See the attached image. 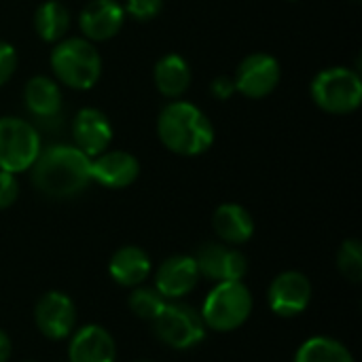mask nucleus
Instances as JSON below:
<instances>
[{
    "instance_id": "4",
    "label": "nucleus",
    "mask_w": 362,
    "mask_h": 362,
    "mask_svg": "<svg viewBox=\"0 0 362 362\" xmlns=\"http://www.w3.org/2000/svg\"><path fill=\"white\" fill-rule=\"evenodd\" d=\"M252 308L255 299L250 288L242 280H231L214 284V288L204 299L199 314L206 329L216 333H231L250 318Z\"/></svg>"
},
{
    "instance_id": "1",
    "label": "nucleus",
    "mask_w": 362,
    "mask_h": 362,
    "mask_svg": "<svg viewBox=\"0 0 362 362\" xmlns=\"http://www.w3.org/2000/svg\"><path fill=\"white\" fill-rule=\"evenodd\" d=\"M91 159L76 146L57 144L40 151L32 163V185L51 199H70L91 182Z\"/></svg>"
},
{
    "instance_id": "20",
    "label": "nucleus",
    "mask_w": 362,
    "mask_h": 362,
    "mask_svg": "<svg viewBox=\"0 0 362 362\" xmlns=\"http://www.w3.org/2000/svg\"><path fill=\"white\" fill-rule=\"evenodd\" d=\"M155 85L161 95L178 98L191 85V68L187 59L178 53H168L155 64Z\"/></svg>"
},
{
    "instance_id": "15",
    "label": "nucleus",
    "mask_w": 362,
    "mask_h": 362,
    "mask_svg": "<svg viewBox=\"0 0 362 362\" xmlns=\"http://www.w3.org/2000/svg\"><path fill=\"white\" fill-rule=\"evenodd\" d=\"M123 21L125 11L117 0H89L78 15V28L87 40H108L117 36Z\"/></svg>"
},
{
    "instance_id": "24",
    "label": "nucleus",
    "mask_w": 362,
    "mask_h": 362,
    "mask_svg": "<svg viewBox=\"0 0 362 362\" xmlns=\"http://www.w3.org/2000/svg\"><path fill=\"white\" fill-rule=\"evenodd\" d=\"M337 267L339 274L350 280L352 284H358L362 280V244L361 240L350 238L341 244L337 252Z\"/></svg>"
},
{
    "instance_id": "6",
    "label": "nucleus",
    "mask_w": 362,
    "mask_h": 362,
    "mask_svg": "<svg viewBox=\"0 0 362 362\" xmlns=\"http://www.w3.org/2000/svg\"><path fill=\"white\" fill-rule=\"evenodd\" d=\"M157 339L172 350H191L206 337L202 314L180 301H168L163 312L151 322Z\"/></svg>"
},
{
    "instance_id": "19",
    "label": "nucleus",
    "mask_w": 362,
    "mask_h": 362,
    "mask_svg": "<svg viewBox=\"0 0 362 362\" xmlns=\"http://www.w3.org/2000/svg\"><path fill=\"white\" fill-rule=\"evenodd\" d=\"M23 102L28 110L38 119H55L62 108V91L49 76H34L23 89Z\"/></svg>"
},
{
    "instance_id": "14",
    "label": "nucleus",
    "mask_w": 362,
    "mask_h": 362,
    "mask_svg": "<svg viewBox=\"0 0 362 362\" xmlns=\"http://www.w3.org/2000/svg\"><path fill=\"white\" fill-rule=\"evenodd\" d=\"M72 138H74V146L91 159L108 151V144L112 140V125L102 110L81 108L74 115Z\"/></svg>"
},
{
    "instance_id": "27",
    "label": "nucleus",
    "mask_w": 362,
    "mask_h": 362,
    "mask_svg": "<svg viewBox=\"0 0 362 362\" xmlns=\"http://www.w3.org/2000/svg\"><path fill=\"white\" fill-rule=\"evenodd\" d=\"M17 68V51L13 45L0 40V87L13 76Z\"/></svg>"
},
{
    "instance_id": "31",
    "label": "nucleus",
    "mask_w": 362,
    "mask_h": 362,
    "mask_svg": "<svg viewBox=\"0 0 362 362\" xmlns=\"http://www.w3.org/2000/svg\"><path fill=\"white\" fill-rule=\"evenodd\" d=\"M291 2H295V0H291Z\"/></svg>"
},
{
    "instance_id": "18",
    "label": "nucleus",
    "mask_w": 362,
    "mask_h": 362,
    "mask_svg": "<svg viewBox=\"0 0 362 362\" xmlns=\"http://www.w3.org/2000/svg\"><path fill=\"white\" fill-rule=\"evenodd\" d=\"M108 272L117 284L127 286V288H136V286L144 284V280H148V276L153 272V263H151V257L142 248L121 246L110 257Z\"/></svg>"
},
{
    "instance_id": "13",
    "label": "nucleus",
    "mask_w": 362,
    "mask_h": 362,
    "mask_svg": "<svg viewBox=\"0 0 362 362\" xmlns=\"http://www.w3.org/2000/svg\"><path fill=\"white\" fill-rule=\"evenodd\" d=\"M91 180L106 189H125L140 176V163L132 153L104 151L91 157Z\"/></svg>"
},
{
    "instance_id": "10",
    "label": "nucleus",
    "mask_w": 362,
    "mask_h": 362,
    "mask_svg": "<svg viewBox=\"0 0 362 362\" xmlns=\"http://www.w3.org/2000/svg\"><path fill=\"white\" fill-rule=\"evenodd\" d=\"M280 62L269 53H250L244 57L235 70V91L246 98L259 100L269 95L280 83Z\"/></svg>"
},
{
    "instance_id": "7",
    "label": "nucleus",
    "mask_w": 362,
    "mask_h": 362,
    "mask_svg": "<svg viewBox=\"0 0 362 362\" xmlns=\"http://www.w3.org/2000/svg\"><path fill=\"white\" fill-rule=\"evenodd\" d=\"M40 153L38 129L19 117H0V170L19 174L30 170Z\"/></svg>"
},
{
    "instance_id": "8",
    "label": "nucleus",
    "mask_w": 362,
    "mask_h": 362,
    "mask_svg": "<svg viewBox=\"0 0 362 362\" xmlns=\"http://www.w3.org/2000/svg\"><path fill=\"white\" fill-rule=\"evenodd\" d=\"M312 282L301 272L278 274L267 288V305L280 318H295L312 303Z\"/></svg>"
},
{
    "instance_id": "11",
    "label": "nucleus",
    "mask_w": 362,
    "mask_h": 362,
    "mask_svg": "<svg viewBox=\"0 0 362 362\" xmlns=\"http://www.w3.org/2000/svg\"><path fill=\"white\" fill-rule=\"evenodd\" d=\"M36 329L53 341L66 339L74 333L76 327V308L66 293L49 291L45 293L34 308Z\"/></svg>"
},
{
    "instance_id": "30",
    "label": "nucleus",
    "mask_w": 362,
    "mask_h": 362,
    "mask_svg": "<svg viewBox=\"0 0 362 362\" xmlns=\"http://www.w3.org/2000/svg\"><path fill=\"white\" fill-rule=\"evenodd\" d=\"M25 362H34V361H25Z\"/></svg>"
},
{
    "instance_id": "12",
    "label": "nucleus",
    "mask_w": 362,
    "mask_h": 362,
    "mask_svg": "<svg viewBox=\"0 0 362 362\" xmlns=\"http://www.w3.org/2000/svg\"><path fill=\"white\" fill-rule=\"evenodd\" d=\"M199 278L202 276L197 272V265H195L193 257L174 255V257H168L159 265V269L155 274V288L163 295V299L180 301L189 293H193Z\"/></svg>"
},
{
    "instance_id": "2",
    "label": "nucleus",
    "mask_w": 362,
    "mask_h": 362,
    "mask_svg": "<svg viewBox=\"0 0 362 362\" xmlns=\"http://www.w3.org/2000/svg\"><path fill=\"white\" fill-rule=\"evenodd\" d=\"M157 134L163 146L182 157H197L214 142V127L208 115L191 102H170L157 119Z\"/></svg>"
},
{
    "instance_id": "16",
    "label": "nucleus",
    "mask_w": 362,
    "mask_h": 362,
    "mask_svg": "<svg viewBox=\"0 0 362 362\" xmlns=\"http://www.w3.org/2000/svg\"><path fill=\"white\" fill-rule=\"evenodd\" d=\"M115 337L100 325H87L70 335L68 362H115Z\"/></svg>"
},
{
    "instance_id": "28",
    "label": "nucleus",
    "mask_w": 362,
    "mask_h": 362,
    "mask_svg": "<svg viewBox=\"0 0 362 362\" xmlns=\"http://www.w3.org/2000/svg\"><path fill=\"white\" fill-rule=\"evenodd\" d=\"M210 91H212L214 98L227 100V98H231V93L235 91V83H233L231 76H218V78H214V83L210 85Z\"/></svg>"
},
{
    "instance_id": "5",
    "label": "nucleus",
    "mask_w": 362,
    "mask_h": 362,
    "mask_svg": "<svg viewBox=\"0 0 362 362\" xmlns=\"http://www.w3.org/2000/svg\"><path fill=\"white\" fill-rule=\"evenodd\" d=\"M312 98L325 112L348 115L354 112L362 102V81L358 72L333 66L318 72L312 81Z\"/></svg>"
},
{
    "instance_id": "9",
    "label": "nucleus",
    "mask_w": 362,
    "mask_h": 362,
    "mask_svg": "<svg viewBox=\"0 0 362 362\" xmlns=\"http://www.w3.org/2000/svg\"><path fill=\"white\" fill-rule=\"evenodd\" d=\"M195 265L202 278L212 282L244 280L248 274V261L244 252L223 242H206L195 252Z\"/></svg>"
},
{
    "instance_id": "29",
    "label": "nucleus",
    "mask_w": 362,
    "mask_h": 362,
    "mask_svg": "<svg viewBox=\"0 0 362 362\" xmlns=\"http://www.w3.org/2000/svg\"><path fill=\"white\" fill-rule=\"evenodd\" d=\"M11 358V337L0 329V362H6Z\"/></svg>"
},
{
    "instance_id": "3",
    "label": "nucleus",
    "mask_w": 362,
    "mask_h": 362,
    "mask_svg": "<svg viewBox=\"0 0 362 362\" xmlns=\"http://www.w3.org/2000/svg\"><path fill=\"white\" fill-rule=\"evenodd\" d=\"M51 70L70 89H91L102 74L98 49L87 38H62L51 51Z\"/></svg>"
},
{
    "instance_id": "21",
    "label": "nucleus",
    "mask_w": 362,
    "mask_h": 362,
    "mask_svg": "<svg viewBox=\"0 0 362 362\" xmlns=\"http://www.w3.org/2000/svg\"><path fill=\"white\" fill-rule=\"evenodd\" d=\"M34 30L47 42H59L70 30V13L59 0L42 2L34 13Z\"/></svg>"
},
{
    "instance_id": "25",
    "label": "nucleus",
    "mask_w": 362,
    "mask_h": 362,
    "mask_svg": "<svg viewBox=\"0 0 362 362\" xmlns=\"http://www.w3.org/2000/svg\"><path fill=\"white\" fill-rule=\"evenodd\" d=\"M163 8V0H127L125 13L136 21H151L155 19Z\"/></svg>"
},
{
    "instance_id": "17",
    "label": "nucleus",
    "mask_w": 362,
    "mask_h": 362,
    "mask_svg": "<svg viewBox=\"0 0 362 362\" xmlns=\"http://www.w3.org/2000/svg\"><path fill=\"white\" fill-rule=\"evenodd\" d=\"M212 227L218 240L229 246L246 244L255 233V221L250 212L240 204H221L214 210Z\"/></svg>"
},
{
    "instance_id": "23",
    "label": "nucleus",
    "mask_w": 362,
    "mask_h": 362,
    "mask_svg": "<svg viewBox=\"0 0 362 362\" xmlns=\"http://www.w3.org/2000/svg\"><path fill=\"white\" fill-rule=\"evenodd\" d=\"M168 299H163V295L155 288V286H136L127 299V305L132 310V314L140 320L153 322L165 308Z\"/></svg>"
},
{
    "instance_id": "26",
    "label": "nucleus",
    "mask_w": 362,
    "mask_h": 362,
    "mask_svg": "<svg viewBox=\"0 0 362 362\" xmlns=\"http://www.w3.org/2000/svg\"><path fill=\"white\" fill-rule=\"evenodd\" d=\"M19 197V182L15 174L0 170V210L11 208Z\"/></svg>"
},
{
    "instance_id": "22",
    "label": "nucleus",
    "mask_w": 362,
    "mask_h": 362,
    "mask_svg": "<svg viewBox=\"0 0 362 362\" xmlns=\"http://www.w3.org/2000/svg\"><path fill=\"white\" fill-rule=\"evenodd\" d=\"M295 362H356L350 348L333 337L316 335L301 344Z\"/></svg>"
}]
</instances>
